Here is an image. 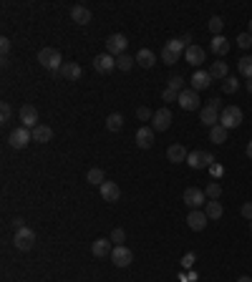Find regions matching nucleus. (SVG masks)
I'll use <instances>...</instances> for the list:
<instances>
[{
  "mask_svg": "<svg viewBox=\"0 0 252 282\" xmlns=\"http://www.w3.org/2000/svg\"><path fill=\"white\" fill-rule=\"evenodd\" d=\"M247 33H249V36H252V21H249V31H247Z\"/></svg>",
  "mask_w": 252,
  "mask_h": 282,
  "instance_id": "nucleus-51",
  "label": "nucleus"
},
{
  "mask_svg": "<svg viewBox=\"0 0 252 282\" xmlns=\"http://www.w3.org/2000/svg\"><path fill=\"white\" fill-rule=\"evenodd\" d=\"M28 141H33V131L26 129V126H16V129L11 131V136H8V144H11L13 149H26Z\"/></svg>",
  "mask_w": 252,
  "mask_h": 282,
  "instance_id": "nucleus-6",
  "label": "nucleus"
},
{
  "mask_svg": "<svg viewBox=\"0 0 252 282\" xmlns=\"http://www.w3.org/2000/svg\"><path fill=\"white\" fill-rule=\"evenodd\" d=\"M94 68H96L99 73H111V71L116 68V58L109 56V53H101V56L94 58Z\"/></svg>",
  "mask_w": 252,
  "mask_h": 282,
  "instance_id": "nucleus-16",
  "label": "nucleus"
},
{
  "mask_svg": "<svg viewBox=\"0 0 252 282\" xmlns=\"http://www.w3.org/2000/svg\"><path fill=\"white\" fill-rule=\"evenodd\" d=\"M99 189H101V199L104 202H119V197H121V189L116 186V181H104Z\"/></svg>",
  "mask_w": 252,
  "mask_h": 282,
  "instance_id": "nucleus-17",
  "label": "nucleus"
},
{
  "mask_svg": "<svg viewBox=\"0 0 252 282\" xmlns=\"http://www.w3.org/2000/svg\"><path fill=\"white\" fill-rule=\"evenodd\" d=\"M169 126H172V111H169V109L154 111V116H151V129H154V131H166Z\"/></svg>",
  "mask_w": 252,
  "mask_h": 282,
  "instance_id": "nucleus-10",
  "label": "nucleus"
},
{
  "mask_svg": "<svg viewBox=\"0 0 252 282\" xmlns=\"http://www.w3.org/2000/svg\"><path fill=\"white\" fill-rule=\"evenodd\" d=\"M207 222H209V217H207V212H202V209H192V212L187 214V224H189V229H194V232H202V229L207 227Z\"/></svg>",
  "mask_w": 252,
  "mask_h": 282,
  "instance_id": "nucleus-13",
  "label": "nucleus"
},
{
  "mask_svg": "<svg viewBox=\"0 0 252 282\" xmlns=\"http://www.w3.org/2000/svg\"><path fill=\"white\" fill-rule=\"evenodd\" d=\"M247 91L252 93V78H247Z\"/></svg>",
  "mask_w": 252,
  "mask_h": 282,
  "instance_id": "nucleus-50",
  "label": "nucleus"
},
{
  "mask_svg": "<svg viewBox=\"0 0 252 282\" xmlns=\"http://www.w3.org/2000/svg\"><path fill=\"white\" fill-rule=\"evenodd\" d=\"M242 217L252 222V202H244V204H242Z\"/></svg>",
  "mask_w": 252,
  "mask_h": 282,
  "instance_id": "nucleus-45",
  "label": "nucleus"
},
{
  "mask_svg": "<svg viewBox=\"0 0 252 282\" xmlns=\"http://www.w3.org/2000/svg\"><path fill=\"white\" fill-rule=\"evenodd\" d=\"M71 18H73L78 26H86V23L91 21V11H89L86 6H73V8H71Z\"/></svg>",
  "mask_w": 252,
  "mask_h": 282,
  "instance_id": "nucleus-23",
  "label": "nucleus"
},
{
  "mask_svg": "<svg viewBox=\"0 0 252 282\" xmlns=\"http://www.w3.org/2000/svg\"><path fill=\"white\" fill-rule=\"evenodd\" d=\"M11 116H13V109H11L8 101H3V104H0V124H8Z\"/></svg>",
  "mask_w": 252,
  "mask_h": 282,
  "instance_id": "nucleus-35",
  "label": "nucleus"
},
{
  "mask_svg": "<svg viewBox=\"0 0 252 282\" xmlns=\"http://www.w3.org/2000/svg\"><path fill=\"white\" fill-rule=\"evenodd\" d=\"M159 56H161V61H164V63H166V66H174V63H177V61H179V56H174V53H172V51H169V48H166V46H164V48H161V53H159Z\"/></svg>",
  "mask_w": 252,
  "mask_h": 282,
  "instance_id": "nucleus-37",
  "label": "nucleus"
},
{
  "mask_svg": "<svg viewBox=\"0 0 252 282\" xmlns=\"http://www.w3.org/2000/svg\"><path fill=\"white\" fill-rule=\"evenodd\" d=\"M204 212H207V217H209V219H219V217L224 214V207H222L219 202H207Z\"/></svg>",
  "mask_w": 252,
  "mask_h": 282,
  "instance_id": "nucleus-30",
  "label": "nucleus"
},
{
  "mask_svg": "<svg viewBox=\"0 0 252 282\" xmlns=\"http://www.w3.org/2000/svg\"><path fill=\"white\" fill-rule=\"evenodd\" d=\"M38 63H41L43 68L53 71V73H61V68H63V58H61V53H58L56 48H43V51H38Z\"/></svg>",
  "mask_w": 252,
  "mask_h": 282,
  "instance_id": "nucleus-2",
  "label": "nucleus"
},
{
  "mask_svg": "<svg viewBox=\"0 0 252 282\" xmlns=\"http://www.w3.org/2000/svg\"><path fill=\"white\" fill-rule=\"evenodd\" d=\"M111 242L119 247V244H124L126 242V232L121 229V227H114V232H111Z\"/></svg>",
  "mask_w": 252,
  "mask_h": 282,
  "instance_id": "nucleus-38",
  "label": "nucleus"
},
{
  "mask_svg": "<svg viewBox=\"0 0 252 282\" xmlns=\"http://www.w3.org/2000/svg\"><path fill=\"white\" fill-rule=\"evenodd\" d=\"M209 171H212V176H214V179H219V176L224 174V169H222L219 164H212V166H209Z\"/></svg>",
  "mask_w": 252,
  "mask_h": 282,
  "instance_id": "nucleus-46",
  "label": "nucleus"
},
{
  "mask_svg": "<svg viewBox=\"0 0 252 282\" xmlns=\"http://www.w3.org/2000/svg\"><path fill=\"white\" fill-rule=\"evenodd\" d=\"M126 46H129V41H126L124 33H114V36L106 38V53L114 56V58L124 56V53H126Z\"/></svg>",
  "mask_w": 252,
  "mask_h": 282,
  "instance_id": "nucleus-4",
  "label": "nucleus"
},
{
  "mask_svg": "<svg viewBox=\"0 0 252 282\" xmlns=\"http://www.w3.org/2000/svg\"><path fill=\"white\" fill-rule=\"evenodd\" d=\"M219 124L229 131V129H237L242 124V111L237 106H224L222 114H219Z\"/></svg>",
  "mask_w": 252,
  "mask_h": 282,
  "instance_id": "nucleus-5",
  "label": "nucleus"
},
{
  "mask_svg": "<svg viewBox=\"0 0 252 282\" xmlns=\"http://www.w3.org/2000/svg\"><path fill=\"white\" fill-rule=\"evenodd\" d=\"M13 227H16V229H23V227H26V219H23V217H16V219H13Z\"/></svg>",
  "mask_w": 252,
  "mask_h": 282,
  "instance_id": "nucleus-47",
  "label": "nucleus"
},
{
  "mask_svg": "<svg viewBox=\"0 0 252 282\" xmlns=\"http://www.w3.org/2000/svg\"><path fill=\"white\" fill-rule=\"evenodd\" d=\"M237 282H252V277H247V274H242V277H239Z\"/></svg>",
  "mask_w": 252,
  "mask_h": 282,
  "instance_id": "nucleus-49",
  "label": "nucleus"
},
{
  "mask_svg": "<svg viewBox=\"0 0 252 282\" xmlns=\"http://www.w3.org/2000/svg\"><path fill=\"white\" fill-rule=\"evenodd\" d=\"M194 259H197V257H194V252H187V254L182 257V267H184V269H189V267L194 264Z\"/></svg>",
  "mask_w": 252,
  "mask_h": 282,
  "instance_id": "nucleus-44",
  "label": "nucleus"
},
{
  "mask_svg": "<svg viewBox=\"0 0 252 282\" xmlns=\"http://www.w3.org/2000/svg\"><path fill=\"white\" fill-rule=\"evenodd\" d=\"M13 244H16V249H21V252L31 249V247L36 244V232H33L31 227H23V229H16V237H13Z\"/></svg>",
  "mask_w": 252,
  "mask_h": 282,
  "instance_id": "nucleus-7",
  "label": "nucleus"
},
{
  "mask_svg": "<svg viewBox=\"0 0 252 282\" xmlns=\"http://www.w3.org/2000/svg\"><path fill=\"white\" fill-rule=\"evenodd\" d=\"M184 58H187V63H189V66H194V68H199V66L207 61V56H204V48H199V46H194V43L187 48Z\"/></svg>",
  "mask_w": 252,
  "mask_h": 282,
  "instance_id": "nucleus-15",
  "label": "nucleus"
},
{
  "mask_svg": "<svg viewBox=\"0 0 252 282\" xmlns=\"http://www.w3.org/2000/svg\"><path fill=\"white\" fill-rule=\"evenodd\" d=\"M86 181H89V184H94V186H96V184L101 186V184L106 181V174H104V169H99V166L89 169V174H86Z\"/></svg>",
  "mask_w": 252,
  "mask_h": 282,
  "instance_id": "nucleus-28",
  "label": "nucleus"
},
{
  "mask_svg": "<svg viewBox=\"0 0 252 282\" xmlns=\"http://www.w3.org/2000/svg\"><path fill=\"white\" fill-rule=\"evenodd\" d=\"M187 164L192 166V169H209L212 164H214V156L209 154V151H189V156H187Z\"/></svg>",
  "mask_w": 252,
  "mask_h": 282,
  "instance_id": "nucleus-8",
  "label": "nucleus"
},
{
  "mask_svg": "<svg viewBox=\"0 0 252 282\" xmlns=\"http://www.w3.org/2000/svg\"><path fill=\"white\" fill-rule=\"evenodd\" d=\"M81 73H83V68H81L78 63H63V68H61L58 76H63L66 81H78Z\"/></svg>",
  "mask_w": 252,
  "mask_h": 282,
  "instance_id": "nucleus-21",
  "label": "nucleus"
},
{
  "mask_svg": "<svg viewBox=\"0 0 252 282\" xmlns=\"http://www.w3.org/2000/svg\"><path fill=\"white\" fill-rule=\"evenodd\" d=\"M237 71H239V76H244V78H252V56H244V58H239V61H237Z\"/></svg>",
  "mask_w": 252,
  "mask_h": 282,
  "instance_id": "nucleus-29",
  "label": "nucleus"
},
{
  "mask_svg": "<svg viewBox=\"0 0 252 282\" xmlns=\"http://www.w3.org/2000/svg\"><path fill=\"white\" fill-rule=\"evenodd\" d=\"M227 134H229V131H227L222 124H217V126L209 129V141H212V144H224V141H227Z\"/></svg>",
  "mask_w": 252,
  "mask_h": 282,
  "instance_id": "nucleus-26",
  "label": "nucleus"
},
{
  "mask_svg": "<svg viewBox=\"0 0 252 282\" xmlns=\"http://www.w3.org/2000/svg\"><path fill=\"white\" fill-rule=\"evenodd\" d=\"M209 48H212L217 56H227V53H229V41H227L224 36H212Z\"/></svg>",
  "mask_w": 252,
  "mask_h": 282,
  "instance_id": "nucleus-24",
  "label": "nucleus"
},
{
  "mask_svg": "<svg viewBox=\"0 0 252 282\" xmlns=\"http://www.w3.org/2000/svg\"><path fill=\"white\" fill-rule=\"evenodd\" d=\"M111 239H96L94 244H91V252H94V257H109L114 249H111Z\"/></svg>",
  "mask_w": 252,
  "mask_h": 282,
  "instance_id": "nucleus-22",
  "label": "nucleus"
},
{
  "mask_svg": "<svg viewBox=\"0 0 252 282\" xmlns=\"http://www.w3.org/2000/svg\"><path fill=\"white\" fill-rule=\"evenodd\" d=\"M237 88H239V81H237L234 76H227L224 83H222V91H224V93H237Z\"/></svg>",
  "mask_w": 252,
  "mask_h": 282,
  "instance_id": "nucleus-34",
  "label": "nucleus"
},
{
  "mask_svg": "<svg viewBox=\"0 0 252 282\" xmlns=\"http://www.w3.org/2000/svg\"><path fill=\"white\" fill-rule=\"evenodd\" d=\"M161 99H164L166 104H172V101H179V91H174V88H169V86H166V88L161 91Z\"/></svg>",
  "mask_w": 252,
  "mask_h": 282,
  "instance_id": "nucleus-40",
  "label": "nucleus"
},
{
  "mask_svg": "<svg viewBox=\"0 0 252 282\" xmlns=\"http://www.w3.org/2000/svg\"><path fill=\"white\" fill-rule=\"evenodd\" d=\"M209 76L217 78V81H224V78H227V63H224V61H214L212 68H209Z\"/></svg>",
  "mask_w": 252,
  "mask_h": 282,
  "instance_id": "nucleus-27",
  "label": "nucleus"
},
{
  "mask_svg": "<svg viewBox=\"0 0 252 282\" xmlns=\"http://www.w3.org/2000/svg\"><path fill=\"white\" fill-rule=\"evenodd\" d=\"M136 63H139L141 68H151V66L156 63V56H154L149 48H141V51L136 53Z\"/></svg>",
  "mask_w": 252,
  "mask_h": 282,
  "instance_id": "nucleus-25",
  "label": "nucleus"
},
{
  "mask_svg": "<svg viewBox=\"0 0 252 282\" xmlns=\"http://www.w3.org/2000/svg\"><path fill=\"white\" fill-rule=\"evenodd\" d=\"M184 204L189 207V209H202V207H207V194H204V189H197V186H189V189H184Z\"/></svg>",
  "mask_w": 252,
  "mask_h": 282,
  "instance_id": "nucleus-3",
  "label": "nucleus"
},
{
  "mask_svg": "<svg viewBox=\"0 0 252 282\" xmlns=\"http://www.w3.org/2000/svg\"><path fill=\"white\" fill-rule=\"evenodd\" d=\"M219 114H222V104H219V99H209V104L199 109V121H202L204 126L212 129V126L219 124Z\"/></svg>",
  "mask_w": 252,
  "mask_h": 282,
  "instance_id": "nucleus-1",
  "label": "nucleus"
},
{
  "mask_svg": "<svg viewBox=\"0 0 252 282\" xmlns=\"http://www.w3.org/2000/svg\"><path fill=\"white\" fill-rule=\"evenodd\" d=\"M249 229H252V222H249Z\"/></svg>",
  "mask_w": 252,
  "mask_h": 282,
  "instance_id": "nucleus-52",
  "label": "nucleus"
},
{
  "mask_svg": "<svg viewBox=\"0 0 252 282\" xmlns=\"http://www.w3.org/2000/svg\"><path fill=\"white\" fill-rule=\"evenodd\" d=\"M169 88H174V91H179V93H182V91H184V78H182L179 73H177V76H172V78H169Z\"/></svg>",
  "mask_w": 252,
  "mask_h": 282,
  "instance_id": "nucleus-39",
  "label": "nucleus"
},
{
  "mask_svg": "<svg viewBox=\"0 0 252 282\" xmlns=\"http://www.w3.org/2000/svg\"><path fill=\"white\" fill-rule=\"evenodd\" d=\"M179 106H182L184 111H197V109H199V96H197V91H192V88L182 91V93H179Z\"/></svg>",
  "mask_w": 252,
  "mask_h": 282,
  "instance_id": "nucleus-14",
  "label": "nucleus"
},
{
  "mask_svg": "<svg viewBox=\"0 0 252 282\" xmlns=\"http://www.w3.org/2000/svg\"><path fill=\"white\" fill-rule=\"evenodd\" d=\"M151 109H146V106H139L136 109V119H141V121H151Z\"/></svg>",
  "mask_w": 252,
  "mask_h": 282,
  "instance_id": "nucleus-42",
  "label": "nucleus"
},
{
  "mask_svg": "<svg viewBox=\"0 0 252 282\" xmlns=\"http://www.w3.org/2000/svg\"><path fill=\"white\" fill-rule=\"evenodd\" d=\"M18 119H21V126H26V129H31V131H33V129L38 126V111H36V106L26 104V106L21 109Z\"/></svg>",
  "mask_w": 252,
  "mask_h": 282,
  "instance_id": "nucleus-9",
  "label": "nucleus"
},
{
  "mask_svg": "<svg viewBox=\"0 0 252 282\" xmlns=\"http://www.w3.org/2000/svg\"><path fill=\"white\" fill-rule=\"evenodd\" d=\"M244 154H247V159H252V141L247 144V149H244Z\"/></svg>",
  "mask_w": 252,
  "mask_h": 282,
  "instance_id": "nucleus-48",
  "label": "nucleus"
},
{
  "mask_svg": "<svg viewBox=\"0 0 252 282\" xmlns=\"http://www.w3.org/2000/svg\"><path fill=\"white\" fill-rule=\"evenodd\" d=\"M0 51H3V63L8 61V53H11V38H0Z\"/></svg>",
  "mask_w": 252,
  "mask_h": 282,
  "instance_id": "nucleus-41",
  "label": "nucleus"
},
{
  "mask_svg": "<svg viewBox=\"0 0 252 282\" xmlns=\"http://www.w3.org/2000/svg\"><path fill=\"white\" fill-rule=\"evenodd\" d=\"M222 26H224V21H222L219 16H214V18L209 21V31H212V36H222Z\"/></svg>",
  "mask_w": 252,
  "mask_h": 282,
  "instance_id": "nucleus-36",
  "label": "nucleus"
},
{
  "mask_svg": "<svg viewBox=\"0 0 252 282\" xmlns=\"http://www.w3.org/2000/svg\"><path fill=\"white\" fill-rule=\"evenodd\" d=\"M204 194H207L209 202H219V197H222V186H219L217 181H209L207 189H204Z\"/></svg>",
  "mask_w": 252,
  "mask_h": 282,
  "instance_id": "nucleus-32",
  "label": "nucleus"
},
{
  "mask_svg": "<svg viewBox=\"0 0 252 282\" xmlns=\"http://www.w3.org/2000/svg\"><path fill=\"white\" fill-rule=\"evenodd\" d=\"M187 156H189V151H187L182 144H172V146L166 149V159H169L172 164H182V161H187Z\"/></svg>",
  "mask_w": 252,
  "mask_h": 282,
  "instance_id": "nucleus-19",
  "label": "nucleus"
},
{
  "mask_svg": "<svg viewBox=\"0 0 252 282\" xmlns=\"http://www.w3.org/2000/svg\"><path fill=\"white\" fill-rule=\"evenodd\" d=\"M151 144H154V129L151 126H141L136 131V146L139 149H149Z\"/></svg>",
  "mask_w": 252,
  "mask_h": 282,
  "instance_id": "nucleus-18",
  "label": "nucleus"
},
{
  "mask_svg": "<svg viewBox=\"0 0 252 282\" xmlns=\"http://www.w3.org/2000/svg\"><path fill=\"white\" fill-rule=\"evenodd\" d=\"M237 46H239V48H252V36H249V33L237 36Z\"/></svg>",
  "mask_w": 252,
  "mask_h": 282,
  "instance_id": "nucleus-43",
  "label": "nucleus"
},
{
  "mask_svg": "<svg viewBox=\"0 0 252 282\" xmlns=\"http://www.w3.org/2000/svg\"><path fill=\"white\" fill-rule=\"evenodd\" d=\"M121 126H124V116H121V114H111V116L106 119V129H109V131H119Z\"/></svg>",
  "mask_w": 252,
  "mask_h": 282,
  "instance_id": "nucleus-33",
  "label": "nucleus"
},
{
  "mask_svg": "<svg viewBox=\"0 0 252 282\" xmlns=\"http://www.w3.org/2000/svg\"><path fill=\"white\" fill-rule=\"evenodd\" d=\"M131 259H134V252H131L129 247H124V244L114 247V252H111V262H114L116 267H129Z\"/></svg>",
  "mask_w": 252,
  "mask_h": 282,
  "instance_id": "nucleus-11",
  "label": "nucleus"
},
{
  "mask_svg": "<svg viewBox=\"0 0 252 282\" xmlns=\"http://www.w3.org/2000/svg\"><path fill=\"white\" fill-rule=\"evenodd\" d=\"M134 63H136V58H131L129 53H124V56H119V58H116V68H119V71H124V73H126V71H131V68H134Z\"/></svg>",
  "mask_w": 252,
  "mask_h": 282,
  "instance_id": "nucleus-31",
  "label": "nucleus"
},
{
  "mask_svg": "<svg viewBox=\"0 0 252 282\" xmlns=\"http://www.w3.org/2000/svg\"><path fill=\"white\" fill-rule=\"evenodd\" d=\"M189 83H192V91H204V88H209L212 86V76H209V71H194L192 73V78H189Z\"/></svg>",
  "mask_w": 252,
  "mask_h": 282,
  "instance_id": "nucleus-12",
  "label": "nucleus"
},
{
  "mask_svg": "<svg viewBox=\"0 0 252 282\" xmlns=\"http://www.w3.org/2000/svg\"><path fill=\"white\" fill-rule=\"evenodd\" d=\"M51 139H53V129H51V126L38 124V126L33 129V141H36V144H48Z\"/></svg>",
  "mask_w": 252,
  "mask_h": 282,
  "instance_id": "nucleus-20",
  "label": "nucleus"
}]
</instances>
